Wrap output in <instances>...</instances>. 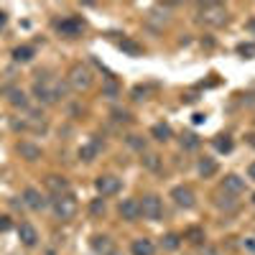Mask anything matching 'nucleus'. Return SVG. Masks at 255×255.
<instances>
[{"mask_svg":"<svg viewBox=\"0 0 255 255\" xmlns=\"http://www.w3.org/2000/svg\"><path fill=\"white\" fill-rule=\"evenodd\" d=\"M5 20H8V15H5L3 10H0V28H3V26H5Z\"/></svg>","mask_w":255,"mask_h":255,"instance_id":"f704fd0d","label":"nucleus"},{"mask_svg":"<svg viewBox=\"0 0 255 255\" xmlns=\"http://www.w3.org/2000/svg\"><path fill=\"white\" fill-rule=\"evenodd\" d=\"M97 153H100V140H92V143H87V145L79 148V158H82V161H95Z\"/></svg>","mask_w":255,"mask_h":255,"instance_id":"f3484780","label":"nucleus"},{"mask_svg":"<svg viewBox=\"0 0 255 255\" xmlns=\"http://www.w3.org/2000/svg\"><path fill=\"white\" fill-rule=\"evenodd\" d=\"M10 230V217H0V232H8Z\"/></svg>","mask_w":255,"mask_h":255,"instance_id":"473e14b6","label":"nucleus"},{"mask_svg":"<svg viewBox=\"0 0 255 255\" xmlns=\"http://www.w3.org/2000/svg\"><path fill=\"white\" fill-rule=\"evenodd\" d=\"M95 189L100 191L102 197H110V194H118L120 191V179L118 176H97V181H95Z\"/></svg>","mask_w":255,"mask_h":255,"instance_id":"423d86ee","label":"nucleus"},{"mask_svg":"<svg viewBox=\"0 0 255 255\" xmlns=\"http://www.w3.org/2000/svg\"><path fill=\"white\" fill-rule=\"evenodd\" d=\"M82 20L79 18H67V20H61L59 23V33L61 36H79L82 33Z\"/></svg>","mask_w":255,"mask_h":255,"instance_id":"9d476101","label":"nucleus"},{"mask_svg":"<svg viewBox=\"0 0 255 255\" xmlns=\"http://www.w3.org/2000/svg\"><path fill=\"white\" fill-rule=\"evenodd\" d=\"M10 102L15 105V108H18V105H26V95L20 90H10Z\"/></svg>","mask_w":255,"mask_h":255,"instance_id":"c85d7f7f","label":"nucleus"},{"mask_svg":"<svg viewBox=\"0 0 255 255\" xmlns=\"http://www.w3.org/2000/svg\"><path fill=\"white\" fill-rule=\"evenodd\" d=\"M248 31H250V33H255V15L248 20Z\"/></svg>","mask_w":255,"mask_h":255,"instance_id":"72a5a7b5","label":"nucleus"},{"mask_svg":"<svg viewBox=\"0 0 255 255\" xmlns=\"http://www.w3.org/2000/svg\"><path fill=\"white\" fill-rule=\"evenodd\" d=\"M128 143H130L133 148H138V151H143V148H145V140H140L138 135H130V138H128Z\"/></svg>","mask_w":255,"mask_h":255,"instance_id":"7c9ffc66","label":"nucleus"},{"mask_svg":"<svg viewBox=\"0 0 255 255\" xmlns=\"http://www.w3.org/2000/svg\"><path fill=\"white\" fill-rule=\"evenodd\" d=\"M51 204H54V215L61 222H67V220H72L77 215V199L69 194V191H67V194H56Z\"/></svg>","mask_w":255,"mask_h":255,"instance_id":"f03ea898","label":"nucleus"},{"mask_svg":"<svg viewBox=\"0 0 255 255\" xmlns=\"http://www.w3.org/2000/svg\"><path fill=\"white\" fill-rule=\"evenodd\" d=\"M33 95H36L38 102L54 105L59 97H64V87H59V84H51V82H36V84H33Z\"/></svg>","mask_w":255,"mask_h":255,"instance_id":"7ed1b4c3","label":"nucleus"},{"mask_svg":"<svg viewBox=\"0 0 255 255\" xmlns=\"http://www.w3.org/2000/svg\"><path fill=\"white\" fill-rule=\"evenodd\" d=\"M18 238H20V243L23 245H28V248H33L36 245V240H38V232H36V227L33 225H20L18 227Z\"/></svg>","mask_w":255,"mask_h":255,"instance_id":"9b49d317","label":"nucleus"},{"mask_svg":"<svg viewBox=\"0 0 255 255\" xmlns=\"http://www.w3.org/2000/svg\"><path fill=\"white\" fill-rule=\"evenodd\" d=\"M13 59H15V61H31V59H33V49H31V46H18V49L13 51Z\"/></svg>","mask_w":255,"mask_h":255,"instance_id":"412c9836","label":"nucleus"},{"mask_svg":"<svg viewBox=\"0 0 255 255\" xmlns=\"http://www.w3.org/2000/svg\"><path fill=\"white\" fill-rule=\"evenodd\" d=\"M120 217L128 222H135L140 217V202L138 199H123L120 202Z\"/></svg>","mask_w":255,"mask_h":255,"instance_id":"6e6552de","label":"nucleus"},{"mask_svg":"<svg viewBox=\"0 0 255 255\" xmlns=\"http://www.w3.org/2000/svg\"><path fill=\"white\" fill-rule=\"evenodd\" d=\"M92 84V74L87 67H82V64H74V67L69 69V87L82 92V90H87Z\"/></svg>","mask_w":255,"mask_h":255,"instance_id":"20e7f679","label":"nucleus"},{"mask_svg":"<svg viewBox=\"0 0 255 255\" xmlns=\"http://www.w3.org/2000/svg\"><path fill=\"white\" fill-rule=\"evenodd\" d=\"M46 186L54 191V197L56 194H67V189H69V184H67V179H64V176H49L46 179Z\"/></svg>","mask_w":255,"mask_h":255,"instance_id":"dca6fc26","label":"nucleus"},{"mask_svg":"<svg viewBox=\"0 0 255 255\" xmlns=\"http://www.w3.org/2000/svg\"><path fill=\"white\" fill-rule=\"evenodd\" d=\"M217 204L225 207V209H232V207H235V199H232V194H227V191H225V194H220Z\"/></svg>","mask_w":255,"mask_h":255,"instance_id":"cd10ccee","label":"nucleus"},{"mask_svg":"<svg viewBox=\"0 0 255 255\" xmlns=\"http://www.w3.org/2000/svg\"><path fill=\"white\" fill-rule=\"evenodd\" d=\"M215 148H217V151H222V153H227V151H232V140L225 138V135H220V138L215 140Z\"/></svg>","mask_w":255,"mask_h":255,"instance_id":"a878e982","label":"nucleus"},{"mask_svg":"<svg viewBox=\"0 0 255 255\" xmlns=\"http://www.w3.org/2000/svg\"><path fill=\"white\" fill-rule=\"evenodd\" d=\"M151 135L156 138V140H168V138H171V128H168L166 123H156L153 128H151Z\"/></svg>","mask_w":255,"mask_h":255,"instance_id":"6ab92c4d","label":"nucleus"},{"mask_svg":"<svg viewBox=\"0 0 255 255\" xmlns=\"http://www.w3.org/2000/svg\"><path fill=\"white\" fill-rule=\"evenodd\" d=\"M181 145L186 148V151H191V148H197V145H199V138H197L194 133H186V135L181 138Z\"/></svg>","mask_w":255,"mask_h":255,"instance_id":"393cba45","label":"nucleus"},{"mask_svg":"<svg viewBox=\"0 0 255 255\" xmlns=\"http://www.w3.org/2000/svg\"><path fill=\"white\" fill-rule=\"evenodd\" d=\"M23 204L28 207V209H44L46 207V199L41 197V191H36V189H26L23 191Z\"/></svg>","mask_w":255,"mask_h":255,"instance_id":"1a4fd4ad","label":"nucleus"},{"mask_svg":"<svg viewBox=\"0 0 255 255\" xmlns=\"http://www.w3.org/2000/svg\"><path fill=\"white\" fill-rule=\"evenodd\" d=\"M140 215H143L145 220H161V215H163V204H161V199H158L156 194L143 197V202H140Z\"/></svg>","mask_w":255,"mask_h":255,"instance_id":"39448f33","label":"nucleus"},{"mask_svg":"<svg viewBox=\"0 0 255 255\" xmlns=\"http://www.w3.org/2000/svg\"><path fill=\"white\" fill-rule=\"evenodd\" d=\"M120 49H123V51H128L130 56H140V51H143L138 44H133V41H128V38H123V41H120Z\"/></svg>","mask_w":255,"mask_h":255,"instance_id":"5701e85b","label":"nucleus"},{"mask_svg":"<svg viewBox=\"0 0 255 255\" xmlns=\"http://www.w3.org/2000/svg\"><path fill=\"white\" fill-rule=\"evenodd\" d=\"M153 243L151 240H145V238H138V240H133V245H130V253L133 255H153Z\"/></svg>","mask_w":255,"mask_h":255,"instance_id":"4468645a","label":"nucleus"},{"mask_svg":"<svg viewBox=\"0 0 255 255\" xmlns=\"http://www.w3.org/2000/svg\"><path fill=\"white\" fill-rule=\"evenodd\" d=\"M238 51H240L245 59H255V44H240Z\"/></svg>","mask_w":255,"mask_h":255,"instance_id":"bb28decb","label":"nucleus"},{"mask_svg":"<svg viewBox=\"0 0 255 255\" xmlns=\"http://www.w3.org/2000/svg\"><path fill=\"white\" fill-rule=\"evenodd\" d=\"M248 174H250V179H255V163H250V168H248Z\"/></svg>","mask_w":255,"mask_h":255,"instance_id":"c9c22d12","label":"nucleus"},{"mask_svg":"<svg viewBox=\"0 0 255 255\" xmlns=\"http://www.w3.org/2000/svg\"><path fill=\"white\" fill-rule=\"evenodd\" d=\"M110 255H120V253H115V250H113V253H110Z\"/></svg>","mask_w":255,"mask_h":255,"instance_id":"e433bc0d","label":"nucleus"},{"mask_svg":"<svg viewBox=\"0 0 255 255\" xmlns=\"http://www.w3.org/2000/svg\"><path fill=\"white\" fill-rule=\"evenodd\" d=\"M143 163H145V168H151V171H158V168H161V156H156V153H145Z\"/></svg>","mask_w":255,"mask_h":255,"instance_id":"b1692460","label":"nucleus"},{"mask_svg":"<svg viewBox=\"0 0 255 255\" xmlns=\"http://www.w3.org/2000/svg\"><path fill=\"white\" fill-rule=\"evenodd\" d=\"M161 245H163V250H179V245H181V235H176V232H168V235L161 240Z\"/></svg>","mask_w":255,"mask_h":255,"instance_id":"aec40b11","label":"nucleus"},{"mask_svg":"<svg viewBox=\"0 0 255 255\" xmlns=\"http://www.w3.org/2000/svg\"><path fill=\"white\" fill-rule=\"evenodd\" d=\"M222 189L227 191V194H240V191H245V181L240 176H235V174H230V176H225Z\"/></svg>","mask_w":255,"mask_h":255,"instance_id":"f8f14e48","label":"nucleus"},{"mask_svg":"<svg viewBox=\"0 0 255 255\" xmlns=\"http://www.w3.org/2000/svg\"><path fill=\"white\" fill-rule=\"evenodd\" d=\"M90 212H92V215H105V199H95L90 204Z\"/></svg>","mask_w":255,"mask_h":255,"instance_id":"c756f323","label":"nucleus"},{"mask_svg":"<svg viewBox=\"0 0 255 255\" xmlns=\"http://www.w3.org/2000/svg\"><path fill=\"white\" fill-rule=\"evenodd\" d=\"M105 92H108L110 97H115V95H118V84H115L113 79H108V87H105Z\"/></svg>","mask_w":255,"mask_h":255,"instance_id":"2f4dec72","label":"nucleus"},{"mask_svg":"<svg viewBox=\"0 0 255 255\" xmlns=\"http://www.w3.org/2000/svg\"><path fill=\"white\" fill-rule=\"evenodd\" d=\"M90 245H92V250L100 253V255H110V253H113V243H110L108 235H95Z\"/></svg>","mask_w":255,"mask_h":255,"instance_id":"ddd939ff","label":"nucleus"},{"mask_svg":"<svg viewBox=\"0 0 255 255\" xmlns=\"http://www.w3.org/2000/svg\"><path fill=\"white\" fill-rule=\"evenodd\" d=\"M184 238H186V240H191L194 245H199V243L204 240V230H199V227H189Z\"/></svg>","mask_w":255,"mask_h":255,"instance_id":"4be33fe9","label":"nucleus"},{"mask_svg":"<svg viewBox=\"0 0 255 255\" xmlns=\"http://www.w3.org/2000/svg\"><path fill=\"white\" fill-rule=\"evenodd\" d=\"M197 13L207 26H222L227 20V8L220 5V3H204V5L197 8Z\"/></svg>","mask_w":255,"mask_h":255,"instance_id":"f257e3e1","label":"nucleus"},{"mask_svg":"<svg viewBox=\"0 0 255 255\" xmlns=\"http://www.w3.org/2000/svg\"><path fill=\"white\" fill-rule=\"evenodd\" d=\"M18 153L23 158H28V161H36V158H41V148L28 143V140H23V143H18Z\"/></svg>","mask_w":255,"mask_h":255,"instance_id":"2eb2a0df","label":"nucleus"},{"mask_svg":"<svg viewBox=\"0 0 255 255\" xmlns=\"http://www.w3.org/2000/svg\"><path fill=\"white\" fill-rule=\"evenodd\" d=\"M199 174H202L204 179L215 176V174H217V161H215V158H202V161H199Z\"/></svg>","mask_w":255,"mask_h":255,"instance_id":"a211bd4d","label":"nucleus"},{"mask_svg":"<svg viewBox=\"0 0 255 255\" xmlns=\"http://www.w3.org/2000/svg\"><path fill=\"white\" fill-rule=\"evenodd\" d=\"M171 199H174L179 207L189 209V207H194V191H191L189 186H174V189H171Z\"/></svg>","mask_w":255,"mask_h":255,"instance_id":"0eeeda50","label":"nucleus"}]
</instances>
